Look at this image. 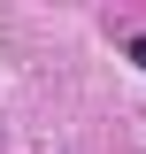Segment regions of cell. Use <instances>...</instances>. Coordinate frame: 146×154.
<instances>
[{"instance_id":"1","label":"cell","mask_w":146,"mask_h":154,"mask_svg":"<svg viewBox=\"0 0 146 154\" xmlns=\"http://www.w3.org/2000/svg\"><path fill=\"white\" fill-rule=\"evenodd\" d=\"M131 62H138V69H146V31H138V38H131Z\"/></svg>"}]
</instances>
